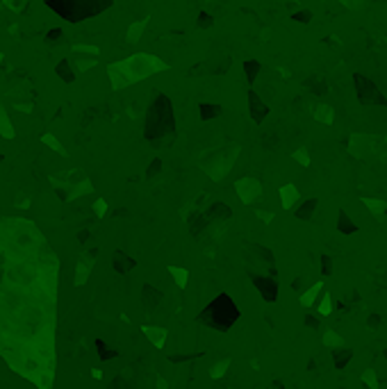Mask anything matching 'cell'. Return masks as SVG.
<instances>
[{
    "instance_id": "1",
    "label": "cell",
    "mask_w": 387,
    "mask_h": 389,
    "mask_svg": "<svg viewBox=\"0 0 387 389\" xmlns=\"http://www.w3.org/2000/svg\"><path fill=\"white\" fill-rule=\"evenodd\" d=\"M60 260L28 219L0 214V357L48 387L55 371Z\"/></svg>"
},
{
    "instance_id": "2",
    "label": "cell",
    "mask_w": 387,
    "mask_h": 389,
    "mask_svg": "<svg viewBox=\"0 0 387 389\" xmlns=\"http://www.w3.org/2000/svg\"><path fill=\"white\" fill-rule=\"evenodd\" d=\"M353 84H355V96H357V100H360L362 105H382V107H387L385 94H382L380 89H378L376 84H373L371 80L367 78V75L355 73V75H353Z\"/></svg>"
},
{
    "instance_id": "3",
    "label": "cell",
    "mask_w": 387,
    "mask_h": 389,
    "mask_svg": "<svg viewBox=\"0 0 387 389\" xmlns=\"http://www.w3.org/2000/svg\"><path fill=\"white\" fill-rule=\"evenodd\" d=\"M373 148H376V141L364 132H353L351 137H348V153L357 159H364Z\"/></svg>"
},
{
    "instance_id": "4",
    "label": "cell",
    "mask_w": 387,
    "mask_h": 389,
    "mask_svg": "<svg viewBox=\"0 0 387 389\" xmlns=\"http://www.w3.org/2000/svg\"><path fill=\"white\" fill-rule=\"evenodd\" d=\"M362 201V205L369 210V214L376 219H382L387 214V201H382V198H369V196H362L360 198Z\"/></svg>"
},
{
    "instance_id": "5",
    "label": "cell",
    "mask_w": 387,
    "mask_h": 389,
    "mask_svg": "<svg viewBox=\"0 0 387 389\" xmlns=\"http://www.w3.org/2000/svg\"><path fill=\"white\" fill-rule=\"evenodd\" d=\"M337 230L342 235H355L357 232V226L351 217H348L346 210H339V217H337Z\"/></svg>"
},
{
    "instance_id": "6",
    "label": "cell",
    "mask_w": 387,
    "mask_h": 389,
    "mask_svg": "<svg viewBox=\"0 0 387 389\" xmlns=\"http://www.w3.org/2000/svg\"><path fill=\"white\" fill-rule=\"evenodd\" d=\"M280 201H283L285 210H292V207L296 205V201H298V189L294 187V184H285V187H280Z\"/></svg>"
},
{
    "instance_id": "7",
    "label": "cell",
    "mask_w": 387,
    "mask_h": 389,
    "mask_svg": "<svg viewBox=\"0 0 387 389\" xmlns=\"http://www.w3.org/2000/svg\"><path fill=\"white\" fill-rule=\"evenodd\" d=\"M239 193H242V198L246 203H251L260 196V184L255 182V180H244V182L239 184Z\"/></svg>"
},
{
    "instance_id": "8",
    "label": "cell",
    "mask_w": 387,
    "mask_h": 389,
    "mask_svg": "<svg viewBox=\"0 0 387 389\" xmlns=\"http://www.w3.org/2000/svg\"><path fill=\"white\" fill-rule=\"evenodd\" d=\"M314 118H317L319 123H323V125H333L335 123V109L330 107V105L321 103L317 109H314Z\"/></svg>"
},
{
    "instance_id": "9",
    "label": "cell",
    "mask_w": 387,
    "mask_h": 389,
    "mask_svg": "<svg viewBox=\"0 0 387 389\" xmlns=\"http://www.w3.org/2000/svg\"><path fill=\"white\" fill-rule=\"evenodd\" d=\"M321 289H323V280L314 282V285L310 287L308 291H303V294H301V305H303V307L314 305V301H317V296L321 294Z\"/></svg>"
},
{
    "instance_id": "10",
    "label": "cell",
    "mask_w": 387,
    "mask_h": 389,
    "mask_svg": "<svg viewBox=\"0 0 387 389\" xmlns=\"http://www.w3.org/2000/svg\"><path fill=\"white\" fill-rule=\"evenodd\" d=\"M351 357H353V350L344 348V346L335 348V353H333V360H335V366H337V369H344V366L351 362Z\"/></svg>"
},
{
    "instance_id": "11",
    "label": "cell",
    "mask_w": 387,
    "mask_h": 389,
    "mask_svg": "<svg viewBox=\"0 0 387 389\" xmlns=\"http://www.w3.org/2000/svg\"><path fill=\"white\" fill-rule=\"evenodd\" d=\"M323 346L326 348H330V350H335V348H339V346H344V339H342V335H337L335 330H326L323 332Z\"/></svg>"
},
{
    "instance_id": "12",
    "label": "cell",
    "mask_w": 387,
    "mask_h": 389,
    "mask_svg": "<svg viewBox=\"0 0 387 389\" xmlns=\"http://www.w3.org/2000/svg\"><path fill=\"white\" fill-rule=\"evenodd\" d=\"M317 205H319L317 198H310V201H305V203H303V207L296 212V217L298 219H310V217H312V212L317 210Z\"/></svg>"
},
{
    "instance_id": "13",
    "label": "cell",
    "mask_w": 387,
    "mask_h": 389,
    "mask_svg": "<svg viewBox=\"0 0 387 389\" xmlns=\"http://www.w3.org/2000/svg\"><path fill=\"white\" fill-rule=\"evenodd\" d=\"M360 382L367 384L369 389H378V375H376V371H373V369H364L362 375H360Z\"/></svg>"
},
{
    "instance_id": "14",
    "label": "cell",
    "mask_w": 387,
    "mask_h": 389,
    "mask_svg": "<svg viewBox=\"0 0 387 389\" xmlns=\"http://www.w3.org/2000/svg\"><path fill=\"white\" fill-rule=\"evenodd\" d=\"M330 312H333V296L323 294L321 303H319V316H328Z\"/></svg>"
},
{
    "instance_id": "15",
    "label": "cell",
    "mask_w": 387,
    "mask_h": 389,
    "mask_svg": "<svg viewBox=\"0 0 387 389\" xmlns=\"http://www.w3.org/2000/svg\"><path fill=\"white\" fill-rule=\"evenodd\" d=\"M294 159H296L298 164H303V166H310V153L305 148H298L296 153H294Z\"/></svg>"
},
{
    "instance_id": "16",
    "label": "cell",
    "mask_w": 387,
    "mask_h": 389,
    "mask_svg": "<svg viewBox=\"0 0 387 389\" xmlns=\"http://www.w3.org/2000/svg\"><path fill=\"white\" fill-rule=\"evenodd\" d=\"M346 10H351V12H357V10H364V3L367 0H339Z\"/></svg>"
},
{
    "instance_id": "17",
    "label": "cell",
    "mask_w": 387,
    "mask_h": 389,
    "mask_svg": "<svg viewBox=\"0 0 387 389\" xmlns=\"http://www.w3.org/2000/svg\"><path fill=\"white\" fill-rule=\"evenodd\" d=\"M378 325H380V319H378L376 314H371L367 319V328H369V330H373V328H378Z\"/></svg>"
},
{
    "instance_id": "18",
    "label": "cell",
    "mask_w": 387,
    "mask_h": 389,
    "mask_svg": "<svg viewBox=\"0 0 387 389\" xmlns=\"http://www.w3.org/2000/svg\"><path fill=\"white\" fill-rule=\"evenodd\" d=\"M294 19H296V21H303V23H308V21L312 19V14H310V12H298V14H294Z\"/></svg>"
},
{
    "instance_id": "19",
    "label": "cell",
    "mask_w": 387,
    "mask_h": 389,
    "mask_svg": "<svg viewBox=\"0 0 387 389\" xmlns=\"http://www.w3.org/2000/svg\"><path fill=\"white\" fill-rule=\"evenodd\" d=\"M323 269H326V273L333 271V264H330V257H323Z\"/></svg>"
},
{
    "instance_id": "20",
    "label": "cell",
    "mask_w": 387,
    "mask_h": 389,
    "mask_svg": "<svg viewBox=\"0 0 387 389\" xmlns=\"http://www.w3.org/2000/svg\"><path fill=\"white\" fill-rule=\"evenodd\" d=\"M258 214H260V219H264V221H271V219H273L271 212H258Z\"/></svg>"
},
{
    "instance_id": "21",
    "label": "cell",
    "mask_w": 387,
    "mask_h": 389,
    "mask_svg": "<svg viewBox=\"0 0 387 389\" xmlns=\"http://www.w3.org/2000/svg\"><path fill=\"white\" fill-rule=\"evenodd\" d=\"M308 325H310V328H319V321L312 319V316H308Z\"/></svg>"
},
{
    "instance_id": "22",
    "label": "cell",
    "mask_w": 387,
    "mask_h": 389,
    "mask_svg": "<svg viewBox=\"0 0 387 389\" xmlns=\"http://www.w3.org/2000/svg\"><path fill=\"white\" fill-rule=\"evenodd\" d=\"M385 360H387V348H385Z\"/></svg>"
}]
</instances>
